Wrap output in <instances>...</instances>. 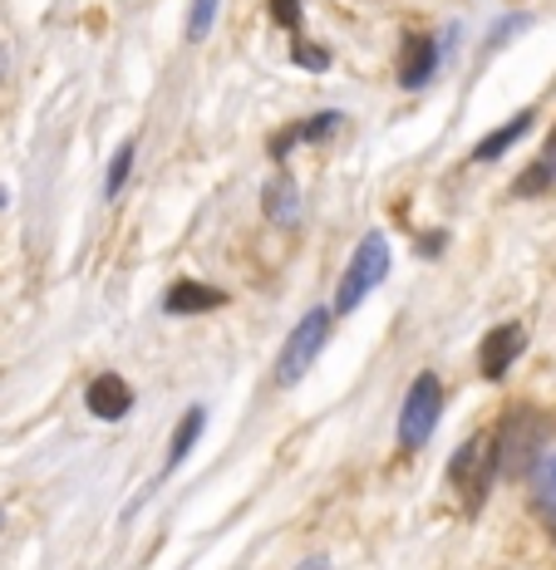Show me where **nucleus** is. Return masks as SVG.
I'll list each match as a JSON object with an SVG mask.
<instances>
[{"label": "nucleus", "instance_id": "obj_1", "mask_svg": "<svg viewBox=\"0 0 556 570\" xmlns=\"http://www.w3.org/2000/svg\"><path fill=\"white\" fill-rule=\"evenodd\" d=\"M330 325H335V311L315 305V311L301 315V325L286 335L281 344V360H276V379L281 384H301L311 374V364H321V350L330 344Z\"/></svg>", "mask_w": 556, "mask_h": 570}, {"label": "nucleus", "instance_id": "obj_2", "mask_svg": "<svg viewBox=\"0 0 556 570\" xmlns=\"http://www.w3.org/2000/svg\"><path fill=\"white\" fill-rule=\"evenodd\" d=\"M389 276V242H384V232H370L360 246H354V256H350V266H345V276H340V291H335V315H350V311H360V301L374 291Z\"/></svg>", "mask_w": 556, "mask_h": 570}, {"label": "nucleus", "instance_id": "obj_3", "mask_svg": "<svg viewBox=\"0 0 556 570\" xmlns=\"http://www.w3.org/2000/svg\"><path fill=\"white\" fill-rule=\"evenodd\" d=\"M439 413H443V384L433 370H423L409 384L404 403H399V443H404L409 453H419V448L429 443V433L439 428Z\"/></svg>", "mask_w": 556, "mask_h": 570}, {"label": "nucleus", "instance_id": "obj_4", "mask_svg": "<svg viewBox=\"0 0 556 570\" xmlns=\"http://www.w3.org/2000/svg\"><path fill=\"white\" fill-rule=\"evenodd\" d=\"M492 478H498V453H492V438H468V443L453 453V462H448V482L464 492L468 512H478V507L488 502Z\"/></svg>", "mask_w": 556, "mask_h": 570}, {"label": "nucleus", "instance_id": "obj_5", "mask_svg": "<svg viewBox=\"0 0 556 570\" xmlns=\"http://www.w3.org/2000/svg\"><path fill=\"white\" fill-rule=\"evenodd\" d=\"M542 419L527 409H517L513 419L503 423V433L492 438V453H498V472H527L531 458L542 453Z\"/></svg>", "mask_w": 556, "mask_h": 570}, {"label": "nucleus", "instance_id": "obj_6", "mask_svg": "<svg viewBox=\"0 0 556 570\" xmlns=\"http://www.w3.org/2000/svg\"><path fill=\"white\" fill-rule=\"evenodd\" d=\"M527 350V330L517 325V320H503V325H492L488 335L478 344V364H482V379H507V370L517 364V354Z\"/></svg>", "mask_w": 556, "mask_h": 570}, {"label": "nucleus", "instance_id": "obj_7", "mask_svg": "<svg viewBox=\"0 0 556 570\" xmlns=\"http://www.w3.org/2000/svg\"><path fill=\"white\" fill-rule=\"evenodd\" d=\"M85 403H89L94 419L118 423V419H128V409H134V389L124 384V374H99L85 389Z\"/></svg>", "mask_w": 556, "mask_h": 570}, {"label": "nucleus", "instance_id": "obj_8", "mask_svg": "<svg viewBox=\"0 0 556 570\" xmlns=\"http://www.w3.org/2000/svg\"><path fill=\"white\" fill-rule=\"evenodd\" d=\"M222 305H227V295L203 281H177V285H168V295H163V311L168 315H203V311H222Z\"/></svg>", "mask_w": 556, "mask_h": 570}, {"label": "nucleus", "instance_id": "obj_9", "mask_svg": "<svg viewBox=\"0 0 556 570\" xmlns=\"http://www.w3.org/2000/svg\"><path fill=\"white\" fill-rule=\"evenodd\" d=\"M433 75H439V40H429V35H413V40L404 45L399 85H404V89H423Z\"/></svg>", "mask_w": 556, "mask_h": 570}, {"label": "nucleus", "instance_id": "obj_10", "mask_svg": "<svg viewBox=\"0 0 556 570\" xmlns=\"http://www.w3.org/2000/svg\"><path fill=\"white\" fill-rule=\"evenodd\" d=\"M527 492L542 517H556V448H542L527 468Z\"/></svg>", "mask_w": 556, "mask_h": 570}, {"label": "nucleus", "instance_id": "obj_11", "mask_svg": "<svg viewBox=\"0 0 556 570\" xmlns=\"http://www.w3.org/2000/svg\"><path fill=\"white\" fill-rule=\"evenodd\" d=\"M262 202H266V217L281 222V227H295V222H301V187H295L291 173H276V177H271Z\"/></svg>", "mask_w": 556, "mask_h": 570}, {"label": "nucleus", "instance_id": "obj_12", "mask_svg": "<svg viewBox=\"0 0 556 570\" xmlns=\"http://www.w3.org/2000/svg\"><path fill=\"white\" fill-rule=\"evenodd\" d=\"M531 124H537V109L513 114V118H507V124L498 128V134H488V138L478 142V148H472V158H478V163H498L503 153L513 148V142H523V138H527V128H531Z\"/></svg>", "mask_w": 556, "mask_h": 570}, {"label": "nucleus", "instance_id": "obj_13", "mask_svg": "<svg viewBox=\"0 0 556 570\" xmlns=\"http://www.w3.org/2000/svg\"><path fill=\"white\" fill-rule=\"evenodd\" d=\"M340 124H345V114H340V109H330V114H315V118H305V124H295L291 134L271 138V158H286V153L295 148V142H315V138H330V134H335Z\"/></svg>", "mask_w": 556, "mask_h": 570}, {"label": "nucleus", "instance_id": "obj_14", "mask_svg": "<svg viewBox=\"0 0 556 570\" xmlns=\"http://www.w3.org/2000/svg\"><path fill=\"white\" fill-rule=\"evenodd\" d=\"M203 428H207V409L203 403H193V409L183 413V423L173 428V448H168V468H177L187 453L197 448V438H203Z\"/></svg>", "mask_w": 556, "mask_h": 570}, {"label": "nucleus", "instance_id": "obj_15", "mask_svg": "<svg viewBox=\"0 0 556 570\" xmlns=\"http://www.w3.org/2000/svg\"><path fill=\"white\" fill-rule=\"evenodd\" d=\"M217 20V0H193V16H187V45H203Z\"/></svg>", "mask_w": 556, "mask_h": 570}, {"label": "nucleus", "instance_id": "obj_16", "mask_svg": "<svg viewBox=\"0 0 556 570\" xmlns=\"http://www.w3.org/2000/svg\"><path fill=\"white\" fill-rule=\"evenodd\" d=\"M552 177H556V168H552L547 158H542V163H531V168H527L523 177H517V197H531V193H542V187H547Z\"/></svg>", "mask_w": 556, "mask_h": 570}, {"label": "nucleus", "instance_id": "obj_17", "mask_svg": "<svg viewBox=\"0 0 556 570\" xmlns=\"http://www.w3.org/2000/svg\"><path fill=\"white\" fill-rule=\"evenodd\" d=\"M128 168H134V142H124V148L114 153V168H109V187H104V193H118V187H124V177H128Z\"/></svg>", "mask_w": 556, "mask_h": 570}, {"label": "nucleus", "instance_id": "obj_18", "mask_svg": "<svg viewBox=\"0 0 556 570\" xmlns=\"http://www.w3.org/2000/svg\"><path fill=\"white\" fill-rule=\"evenodd\" d=\"M271 20H276L281 30H301V0H271Z\"/></svg>", "mask_w": 556, "mask_h": 570}, {"label": "nucleus", "instance_id": "obj_19", "mask_svg": "<svg viewBox=\"0 0 556 570\" xmlns=\"http://www.w3.org/2000/svg\"><path fill=\"white\" fill-rule=\"evenodd\" d=\"M291 59L301 69H330V50H325V45H295Z\"/></svg>", "mask_w": 556, "mask_h": 570}, {"label": "nucleus", "instance_id": "obj_20", "mask_svg": "<svg viewBox=\"0 0 556 570\" xmlns=\"http://www.w3.org/2000/svg\"><path fill=\"white\" fill-rule=\"evenodd\" d=\"M301 570H330V566H325V561H321V556H311V561H305V566H301Z\"/></svg>", "mask_w": 556, "mask_h": 570}, {"label": "nucleus", "instance_id": "obj_21", "mask_svg": "<svg viewBox=\"0 0 556 570\" xmlns=\"http://www.w3.org/2000/svg\"><path fill=\"white\" fill-rule=\"evenodd\" d=\"M547 158H556V128H552V138H547Z\"/></svg>", "mask_w": 556, "mask_h": 570}, {"label": "nucleus", "instance_id": "obj_22", "mask_svg": "<svg viewBox=\"0 0 556 570\" xmlns=\"http://www.w3.org/2000/svg\"><path fill=\"white\" fill-rule=\"evenodd\" d=\"M6 202H10V197H6V187H0V207H6Z\"/></svg>", "mask_w": 556, "mask_h": 570}, {"label": "nucleus", "instance_id": "obj_23", "mask_svg": "<svg viewBox=\"0 0 556 570\" xmlns=\"http://www.w3.org/2000/svg\"><path fill=\"white\" fill-rule=\"evenodd\" d=\"M547 531H552V541H556V517H552V527H547Z\"/></svg>", "mask_w": 556, "mask_h": 570}]
</instances>
